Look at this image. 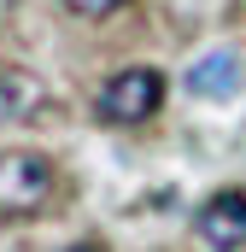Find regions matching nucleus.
Returning a JSON list of instances; mask_svg holds the SVG:
<instances>
[{
    "label": "nucleus",
    "mask_w": 246,
    "mask_h": 252,
    "mask_svg": "<svg viewBox=\"0 0 246 252\" xmlns=\"http://www.w3.org/2000/svg\"><path fill=\"white\" fill-rule=\"evenodd\" d=\"M64 252H106L100 241H76V247H64Z\"/></svg>",
    "instance_id": "6"
},
{
    "label": "nucleus",
    "mask_w": 246,
    "mask_h": 252,
    "mask_svg": "<svg viewBox=\"0 0 246 252\" xmlns=\"http://www.w3.org/2000/svg\"><path fill=\"white\" fill-rule=\"evenodd\" d=\"M64 6H70L76 18H112V12H118L123 0H64Z\"/></svg>",
    "instance_id": "5"
},
{
    "label": "nucleus",
    "mask_w": 246,
    "mask_h": 252,
    "mask_svg": "<svg viewBox=\"0 0 246 252\" xmlns=\"http://www.w3.org/2000/svg\"><path fill=\"white\" fill-rule=\"evenodd\" d=\"M193 235L211 252H241L246 247V193L241 188L211 193V199L199 205V217H193Z\"/></svg>",
    "instance_id": "3"
},
{
    "label": "nucleus",
    "mask_w": 246,
    "mask_h": 252,
    "mask_svg": "<svg viewBox=\"0 0 246 252\" xmlns=\"http://www.w3.org/2000/svg\"><path fill=\"white\" fill-rule=\"evenodd\" d=\"M53 188L59 176L41 153H0V217H41Z\"/></svg>",
    "instance_id": "1"
},
{
    "label": "nucleus",
    "mask_w": 246,
    "mask_h": 252,
    "mask_svg": "<svg viewBox=\"0 0 246 252\" xmlns=\"http://www.w3.org/2000/svg\"><path fill=\"white\" fill-rule=\"evenodd\" d=\"M241 59L229 53V47H217V53H205V59H193L187 64V88L193 94H205V100H229L235 88H241Z\"/></svg>",
    "instance_id": "4"
},
{
    "label": "nucleus",
    "mask_w": 246,
    "mask_h": 252,
    "mask_svg": "<svg viewBox=\"0 0 246 252\" xmlns=\"http://www.w3.org/2000/svg\"><path fill=\"white\" fill-rule=\"evenodd\" d=\"M164 106V76L153 70V64H129L118 70L106 88H100V100H94V118L100 124H147L153 112Z\"/></svg>",
    "instance_id": "2"
}]
</instances>
